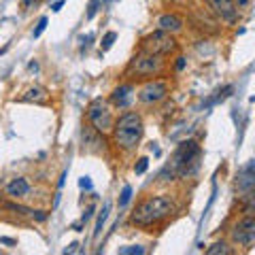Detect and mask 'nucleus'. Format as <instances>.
Returning a JSON list of instances; mask_svg holds the SVG:
<instances>
[{
  "label": "nucleus",
  "instance_id": "nucleus-1",
  "mask_svg": "<svg viewBox=\"0 0 255 255\" xmlns=\"http://www.w3.org/2000/svg\"><path fill=\"white\" fill-rule=\"evenodd\" d=\"M174 213H177V204H174L170 196H166V194L149 196L132 211L130 221L138 228H151V226H159L162 221L170 219Z\"/></svg>",
  "mask_w": 255,
  "mask_h": 255
},
{
  "label": "nucleus",
  "instance_id": "nucleus-2",
  "mask_svg": "<svg viewBox=\"0 0 255 255\" xmlns=\"http://www.w3.org/2000/svg\"><path fill=\"white\" fill-rule=\"evenodd\" d=\"M200 155H202V147L198 145L196 140H183L181 145L177 147V151L172 153L170 164L162 170L159 177L166 181H172L174 177H191L198 168H200Z\"/></svg>",
  "mask_w": 255,
  "mask_h": 255
},
{
  "label": "nucleus",
  "instance_id": "nucleus-3",
  "mask_svg": "<svg viewBox=\"0 0 255 255\" xmlns=\"http://www.w3.org/2000/svg\"><path fill=\"white\" fill-rule=\"evenodd\" d=\"M142 132H145V126H142V117L136 111H126V113H122L119 119L113 122V128H111L115 147L119 151H126V153L138 147Z\"/></svg>",
  "mask_w": 255,
  "mask_h": 255
},
{
  "label": "nucleus",
  "instance_id": "nucleus-4",
  "mask_svg": "<svg viewBox=\"0 0 255 255\" xmlns=\"http://www.w3.org/2000/svg\"><path fill=\"white\" fill-rule=\"evenodd\" d=\"M164 70V60L162 55L155 53H147V51H138L134 58L130 60L126 68V77L128 79H149V77H157Z\"/></svg>",
  "mask_w": 255,
  "mask_h": 255
},
{
  "label": "nucleus",
  "instance_id": "nucleus-5",
  "mask_svg": "<svg viewBox=\"0 0 255 255\" xmlns=\"http://www.w3.org/2000/svg\"><path fill=\"white\" fill-rule=\"evenodd\" d=\"M140 51L155 53V55H170L177 51V41H174V36L168 34V32L155 30L140 41Z\"/></svg>",
  "mask_w": 255,
  "mask_h": 255
},
{
  "label": "nucleus",
  "instance_id": "nucleus-6",
  "mask_svg": "<svg viewBox=\"0 0 255 255\" xmlns=\"http://www.w3.org/2000/svg\"><path fill=\"white\" fill-rule=\"evenodd\" d=\"M87 119L92 122L94 130L100 132V134L109 132L111 128H113V122H115L113 113L109 111V105L102 98H96L90 102V107H87Z\"/></svg>",
  "mask_w": 255,
  "mask_h": 255
},
{
  "label": "nucleus",
  "instance_id": "nucleus-7",
  "mask_svg": "<svg viewBox=\"0 0 255 255\" xmlns=\"http://www.w3.org/2000/svg\"><path fill=\"white\" fill-rule=\"evenodd\" d=\"M168 92H170L168 81H164V79H149L138 90V100L142 105H157V102H162L168 96Z\"/></svg>",
  "mask_w": 255,
  "mask_h": 255
},
{
  "label": "nucleus",
  "instance_id": "nucleus-8",
  "mask_svg": "<svg viewBox=\"0 0 255 255\" xmlns=\"http://www.w3.org/2000/svg\"><path fill=\"white\" fill-rule=\"evenodd\" d=\"M232 241L236 245L245 247V249H251L253 243H255V219H253V215H245V217L236 223L234 230H232Z\"/></svg>",
  "mask_w": 255,
  "mask_h": 255
},
{
  "label": "nucleus",
  "instance_id": "nucleus-9",
  "mask_svg": "<svg viewBox=\"0 0 255 255\" xmlns=\"http://www.w3.org/2000/svg\"><path fill=\"white\" fill-rule=\"evenodd\" d=\"M204 2L209 4V9L217 15V17H221L228 23H234L238 19V15H241V11L236 9L234 0H204Z\"/></svg>",
  "mask_w": 255,
  "mask_h": 255
},
{
  "label": "nucleus",
  "instance_id": "nucleus-10",
  "mask_svg": "<svg viewBox=\"0 0 255 255\" xmlns=\"http://www.w3.org/2000/svg\"><path fill=\"white\" fill-rule=\"evenodd\" d=\"M134 92H136V87H134L132 83H122L119 87H115L113 94H111V102L119 109H126L128 105H130Z\"/></svg>",
  "mask_w": 255,
  "mask_h": 255
},
{
  "label": "nucleus",
  "instance_id": "nucleus-11",
  "mask_svg": "<svg viewBox=\"0 0 255 255\" xmlns=\"http://www.w3.org/2000/svg\"><path fill=\"white\" fill-rule=\"evenodd\" d=\"M255 185V162H249L238 172V191L241 194H251Z\"/></svg>",
  "mask_w": 255,
  "mask_h": 255
},
{
  "label": "nucleus",
  "instance_id": "nucleus-12",
  "mask_svg": "<svg viewBox=\"0 0 255 255\" xmlns=\"http://www.w3.org/2000/svg\"><path fill=\"white\" fill-rule=\"evenodd\" d=\"M157 30H164L168 34H177L183 30V19L177 13H164L157 17Z\"/></svg>",
  "mask_w": 255,
  "mask_h": 255
},
{
  "label": "nucleus",
  "instance_id": "nucleus-13",
  "mask_svg": "<svg viewBox=\"0 0 255 255\" xmlns=\"http://www.w3.org/2000/svg\"><path fill=\"white\" fill-rule=\"evenodd\" d=\"M28 191H30V183L23 179V177H17V179H13L9 185H6V196H11V198H23V196H28Z\"/></svg>",
  "mask_w": 255,
  "mask_h": 255
},
{
  "label": "nucleus",
  "instance_id": "nucleus-14",
  "mask_svg": "<svg viewBox=\"0 0 255 255\" xmlns=\"http://www.w3.org/2000/svg\"><path fill=\"white\" fill-rule=\"evenodd\" d=\"M19 102H34V105H47L49 102V94L45 87H30L19 98Z\"/></svg>",
  "mask_w": 255,
  "mask_h": 255
},
{
  "label": "nucleus",
  "instance_id": "nucleus-15",
  "mask_svg": "<svg viewBox=\"0 0 255 255\" xmlns=\"http://www.w3.org/2000/svg\"><path fill=\"white\" fill-rule=\"evenodd\" d=\"M109 211H111V204L107 202L105 204V209L100 211V215H98V221H96V228H94V238H98L100 236V232H102V226H105V221H107V217H109Z\"/></svg>",
  "mask_w": 255,
  "mask_h": 255
},
{
  "label": "nucleus",
  "instance_id": "nucleus-16",
  "mask_svg": "<svg viewBox=\"0 0 255 255\" xmlns=\"http://www.w3.org/2000/svg\"><path fill=\"white\" fill-rule=\"evenodd\" d=\"M206 253L209 255H228V253H232V249L228 247V243H215V245H211L209 249H206Z\"/></svg>",
  "mask_w": 255,
  "mask_h": 255
},
{
  "label": "nucleus",
  "instance_id": "nucleus-17",
  "mask_svg": "<svg viewBox=\"0 0 255 255\" xmlns=\"http://www.w3.org/2000/svg\"><path fill=\"white\" fill-rule=\"evenodd\" d=\"M115 41H117V32H113V30H111V32H107V34L102 36V43H100L102 51H109L111 47H113V43H115Z\"/></svg>",
  "mask_w": 255,
  "mask_h": 255
},
{
  "label": "nucleus",
  "instance_id": "nucleus-18",
  "mask_svg": "<svg viewBox=\"0 0 255 255\" xmlns=\"http://www.w3.org/2000/svg\"><path fill=\"white\" fill-rule=\"evenodd\" d=\"M119 253H122V255H142V253H145V247H140V245L119 247Z\"/></svg>",
  "mask_w": 255,
  "mask_h": 255
},
{
  "label": "nucleus",
  "instance_id": "nucleus-19",
  "mask_svg": "<svg viewBox=\"0 0 255 255\" xmlns=\"http://www.w3.org/2000/svg\"><path fill=\"white\" fill-rule=\"evenodd\" d=\"M147 168H149V159L147 157H138V162L134 164V172H136V174H145Z\"/></svg>",
  "mask_w": 255,
  "mask_h": 255
},
{
  "label": "nucleus",
  "instance_id": "nucleus-20",
  "mask_svg": "<svg viewBox=\"0 0 255 255\" xmlns=\"http://www.w3.org/2000/svg\"><path fill=\"white\" fill-rule=\"evenodd\" d=\"M130 198H132V187H130V185H126V187L122 189V196H119V206L124 209V206L130 202Z\"/></svg>",
  "mask_w": 255,
  "mask_h": 255
},
{
  "label": "nucleus",
  "instance_id": "nucleus-21",
  "mask_svg": "<svg viewBox=\"0 0 255 255\" xmlns=\"http://www.w3.org/2000/svg\"><path fill=\"white\" fill-rule=\"evenodd\" d=\"M100 4H102V0H92V2H90V6H87V13H85V17H87V19H94V15L98 13Z\"/></svg>",
  "mask_w": 255,
  "mask_h": 255
},
{
  "label": "nucleus",
  "instance_id": "nucleus-22",
  "mask_svg": "<svg viewBox=\"0 0 255 255\" xmlns=\"http://www.w3.org/2000/svg\"><path fill=\"white\" fill-rule=\"evenodd\" d=\"M9 211H13V213H17V215H30V209L28 206H21V204H4Z\"/></svg>",
  "mask_w": 255,
  "mask_h": 255
},
{
  "label": "nucleus",
  "instance_id": "nucleus-23",
  "mask_svg": "<svg viewBox=\"0 0 255 255\" xmlns=\"http://www.w3.org/2000/svg\"><path fill=\"white\" fill-rule=\"evenodd\" d=\"M45 28H47V17H41V19H38V26H36V30L32 32V36L38 38V36H41L43 32H45Z\"/></svg>",
  "mask_w": 255,
  "mask_h": 255
},
{
  "label": "nucleus",
  "instance_id": "nucleus-24",
  "mask_svg": "<svg viewBox=\"0 0 255 255\" xmlns=\"http://www.w3.org/2000/svg\"><path fill=\"white\" fill-rule=\"evenodd\" d=\"M232 92H234V87H232V85H226V87H223V90H219V96H217V98H215V100H217V102L226 100V98H228V96L232 94Z\"/></svg>",
  "mask_w": 255,
  "mask_h": 255
},
{
  "label": "nucleus",
  "instance_id": "nucleus-25",
  "mask_svg": "<svg viewBox=\"0 0 255 255\" xmlns=\"http://www.w3.org/2000/svg\"><path fill=\"white\" fill-rule=\"evenodd\" d=\"M30 215H32V217H34L38 223L47 221V217H49V213H45V211H30Z\"/></svg>",
  "mask_w": 255,
  "mask_h": 255
},
{
  "label": "nucleus",
  "instance_id": "nucleus-26",
  "mask_svg": "<svg viewBox=\"0 0 255 255\" xmlns=\"http://www.w3.org/2000/svg\"><path fill=\"white\" fill-rule=\"evenodd\" d=\"M185 64H187V60H185V58H183V55H179V58H177V62H174V68H177V70H179V73H181V70H183V68H185Z\"/></svg>",
  "mask_w": 255,
  "mask_h": 255
},
{
  "label": "nucleus",
  "instance_id": "nucleus-27",
  "mask_svg": "<svg viewBox=\"0 0 255 255\" xmlns=\"http://www.w3.org/2000/svg\"><path fill=\"white\" fill-rule=\"evenodd\" d=\"M92 213H94V206H87V211L83 213V217H81V223H87L92 219Z\"/></svg>",
  "mask_w": 255,
  "mask_h": 255
},
{
  "label": "nucleus",
  "instance_id": "nucleus-28",
  "mask_svg": "<svg viewBox=\"0 0 255 255\" xmlns=\"http://www.w3.org/2000/svg\"><path fill=\"white\" fill-rule=\"evenodd\" d=\"M79 185H81L83 189H92V181H90V177H81V181H79Z\"/></svg>",
  "mask_w": 255,
  "mask_h": 255
},
{
  "label": "nucleus",
  "instance_id": "nucleus-29",
  "mask_svg": "<svg viewBox=\"0 0 255 255\" xmlns=\"http://www.w3.org/2000/svg\"><path fill=\"white\" fill-rule=\"evenodd\" d=\"M81 41H83V49H87V47H90V43L94 41V34H87V36H83Z\"/></svg>",
  "mask_w": 255,
  "mask_h": 255
},
{
  "label": "nucleus",
  "instance_id": "nucleus-30",
  "mask_svg": "<svg viewBox=\"0 0 255 255\" xmlns=\"http://www.w3.org/2000/svg\"><path fill=\"white\" fill-rule=\"evenodd\" d=\"M77 247H79V243H70L66 249H64V253H75V251H77Z\"/></svg>",
  "mask_w": 255,
  "mask_h": 255
},
{
  "label": "nucleus",
  "instance_id": "nucleus-31",
  "mask_svg": "<svg viewBox=\"0 0 255 255\" xmlns=\"http://www.w3.org/2000/svg\"><path fill=\"white\" fill-rule=\"evenodd\" d=\"M0 243H2V245H17V241H15V238H6V236L0 238Z\"/></svg>",
  "mask_w": 255,
  "mask_h": 255
},
{
  "label": "nucleus",
  "instance_id": "nucleus-32",
  "mask_svg": "<svg viewBox=\"0 0 255 255\" xmlns=\"http://www.w3.org/2000/svg\"><path fill=\"white\" fill-rule=\"evenodd\" d=\"M249 6V0H238V4H236V9L241 11V9H247Z\"/></svg>",
  "mask_w": 255,
  "mask_h": 255
},
{
  "label": "nucleus",
  "instance_id": "nucleus-33",
  "mask_svg": "<svg viewBox=\"0 0 255 255\" xmlns=\"http://www.w3.org/2000/svg\"><path fill=\"white\" fill-rule=\"evenodd\" d=\"M62 6H64V0H58V2H55V4L51 6V11H53V13H58V11L62 9Z\"/></svg>",
  "mask_w": 255,
  "mask_h": 255
},
{
  "label": "nucleus",
  "instance_id": "nucleus-34",
  "mask_svg": "<svg viewBox=\"0 0 255 255\" xmlns=\"http://www.w3.org/2000/svg\"><path fill=\"white\" fill-rule=\"evenodd\" d=\"M34 2H38V0H23V4H26V6H30V4H34Z\"/></svg>",
  "mask_w": 255,
  "mask_h": 255
},
{
  "label": "nucleus",
  "instance_id": "nucleus-35",
  "mask_svg": "<svg viewBox=\"0 0 255 255\" xmlns=\"http://www.w3.org/2000/svg\"><path fill=\"white\" fill-rule=\"evenodd\" d=\"M170 2H187V0H170Z\"/></svg>",
  "mask_w": 255,
  "mask_h": 255
},
{
  "label": "nucleus",
  "instance_id": "nucleus-36",
  "mask_svg": "<svg viewBox=\"0 0 255 255\" xmlns=\"http://www.w3.org/2000/svg\"><path fill=\"white\" fill-rule=\"evenodd\" d=\"M102 2H105V0H102Z\"/></svg>",
  "mask_w": 255,
  "mask_h": 255
}]
</instances>
